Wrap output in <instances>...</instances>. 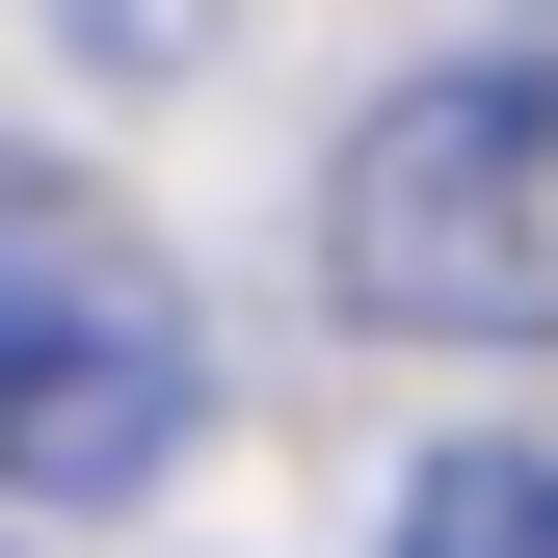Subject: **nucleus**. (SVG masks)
Wrapping results in <instances>:
<instances>
[{"mask_svg":"<svg viewBox=\"0 0 558 558\" xmlns=\"http://www.w3.org/2000/svg\"><path fill=\"white\" fill-rule=\"evenodd\" d=\"M319 293L373 345H558V53H426L319 160Z\"/></svg>","mask_w":558,"mask_h":558,"instance_id":"1","label":"nucleus"},{"mask_svg":"<svg viewBox=\"0 0 558 558\" xmlns=\"http://www.w3.org/2000/svg\"><path fill=\"white\" fill-rule=\"evenodd\" d=\"M399 558H558V452H506V426L426 452V478H399Z\"/></svg>","mask_w":558,"mask_h":558,"instance_id":"3","label":"nucleus"},{"mask_svg":"<svg viewBox=\"0 0 558 558\" xmlns=\"http://www.w3.org/2000/svg\"><path fill=\"white\" fill-rule=\"evenodd\" d=\"M186 426H214L186 293H160L53 160H0V506H133Z\"/></svg>","mask_w":558,"mask_h":558,"instance_id":"2","label":"nucleus"}]
</instances>
